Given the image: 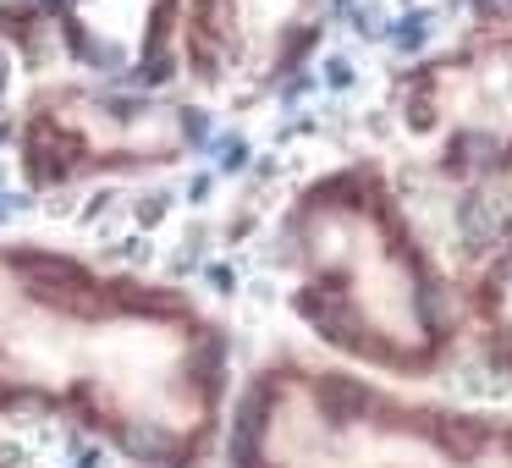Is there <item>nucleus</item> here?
Wrapping results in <instances>:
<instances>
[{
  "mask_svg": "<svg viewBox=\"0 0 512 468\" xmlns=\"http://www.w3.org/2000/svg\"><path fill=\"white\" fill-rule=\"evenodd\" d=\"M496 331H501V342L512 347V265H507V276L496 281Z\"/></svg>",
  "mask_w": 512,
  "mask_h": 468,
  "instance_id": "3",
  "label": "nucleus"
},
{
  "mask_svg": "<svg viewBox=\"0 0 512 468\" xmlns=\"http://www.w3.org/2000/svg\"><path fill=\"white\" fill-rule=\"evenodd\" d=\"M452 127L463 149H496L512 138V50L479 56L468 67L435 72L430 127Z\"/></svg>",
  "mask_w": 512,
  "mask_h": 468,
  "instance_id": "1",
  "label": "nucleus"
},
{
  "mask_svg": "<svg viewBox=\"0 0 512 468\" xmlns=\"http://www.w3.org/2000/svg\"><path fill=\"white\" fill-rule=\"evenodd\" d=\"M72 17H78L83 50L105 67H127L144 50L149 0H72Z\"/></svg>",
  "mask_w": 512,
  "mask_h": 468,
  "instance_id": "2",
  "label": "nucleus"
}]
</instances>
